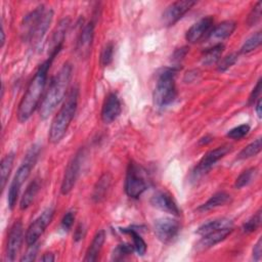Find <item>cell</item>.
Returning a JSON list of instances; mask_svg holds the SVG:
<instances>
[{
	"instance_id": "1",
	"label": "cell",
	"mask_w": 262,
	"mask_h": 262,
	"mask_svg": "<svg viewBox=\"0 0 262 262\" xmlns=\"http://www.w3.org/2000/svg\"><path fill=\"white\" fill-rule=\"evenodd\" d=\"M52 60V58L48 57L44 62H42L30 81L17 107V119L19 122H27L36 111V108L39 107L46 85L47 74Z\"/></svg>"
},
{
	"instance_id": "12",
	"label": "cell",
	"mask_w": 262,
	"mask_h": 262,
	"mask_svg": "<svg viewBox=\"0 0 262 262\" xmlns=\"http://www.w3.org/2000/svg\"><path fill=\"white\" fill-rule=\"evenodd\" d=\"M44 12H45L44 5H39L24 17L21 23V30H20V36L24 42L31 43L32 38L41 21V18Z\"/></svg>"
},
{
	"instance_id": "20",
	"label": "cell",
	"mask_w": 262,
	"mask_h": 262,
	"mask_svg": "<svg viewBox=\"0 0 262 262\" xmlns=\"http://www.w3.org/2000/svg\"><path fill=\"white\" fill-rule=\"evenodd\" d=\"M112 184V175L108 172L103 173L99 179L97 180L93 191H92V201L94 203H100L102 202L110 190Z\"/></svg>"
},
{
	"instance_id": "28",
	"label": "cell",
	"mask_w": 262,
	"mask_h": 262,
	"mask_svg": "<svg viewBox=\"0 0 262 262\" xmlns=\"http://www.w3.org/2000/svg\"><path fill=\"white\" fill-rule=\"evenodd\" d=\"M13 161H14V154L9 152L7 154L2 160L0 164V174H1V189L3 190L5 188V185L7 183V180L9 178L10 172L13 167Z\"/></svg>"
},
{
	"instance_id": "36",
	"label": "cell",
	"mask_w": 262,
	"mask_h": 262,
	"mask_svg": "<svg viewBox=\"0 0 262 262\" xmlns=\"http://www.w3.org/2000/svg\"><path fill=\"white\" fill-rule=\"evenodd\" d=\"M250 132V125L248 124H242L239 126H236L232 129H230L226 136L230 139H234V140H238L242 139L243 137H245L248 133Z\"/></svg>"
},
{
	"instance_id": "9",
	"label": "cell",
	"mask_w": 262,
	"mask_h": 262,
	"mask_svg": "<svg viewBox=\"0 0 262 262\" xmlns=\"http://www.w3.org/2000/svg\"><path fill=\"white\" fill-rule=\"evenodd\" d=\"M53 215H54V209L52 207H49L46 210H44L42 214L30 224L25 235L26 243L28 246H31L38 242L39 237L45 231V228L51 222Z\"/></svg>"
},
{
	"instance_id": "35",
	"label": "cell",
	"mask_w": 262,
	"mask_h": 262,
	"mask_svg": "<svg viewBox=\"0 0 262 262\" xmlns=\"http://www.w3.org/2000/svg\"><path fill=\"white\" fill-rule=\"evenodd\" d=\"M114 44L113 42H108L104 45L100 53V64L102 67H107L113 61L114 57Z\"/></svg>"
},
{
	"instance_id": "38",
	"label": "cell",
	"mask_w": 262,
	"mask_h": 262,
	"mask_svg": "<svg viewBox=\"0 0 262 262\" xmlns=\"http://www.w3.org/2000/svg\"><path fill=\"white\" fill-rule=\"evenodd\" d=\"M261 8H262V4L260 1H258L256 3V5L252 8L251 12L248 15L247 18V24L249 26H255L261 18Z\"/></svg>"
},
{
	"instance_id": "16",
	"label": "cell",
	"mask_w": 262,
	"mask_h": 262,
	"mask_svg": "<svg viewBox=\"0 0 262 262\" xmlns=\"http://www.w3.org/2000/svg\"><path fill=\"white\" fill-rule=\"evenodd\" d=\"M150 204L166 213L178 216L180 214V210L174 201L173 196L166 190L157 191L150 199Z\"/></svg>"
},
{
	"instance_id": "3",
	"label": "cell",
	"mask_w": 262,
	"mask_h": 262,
	"mask_svg": "<svg viewBox=\"0 0 262 262\" xmlns=\"http://www.w3.org/2000/svg\"><path fill=\"white\" fill-rule=\"evenodd\" d=\"M78 98L79 91L78 88L75 87L69 92L67 98L62 103V106L59 108L51 122L48 134V138L51 143H58L66 135L68 128L76 114Z\"/></svg>"
},
{
	"instance_id": "10",
	"label": "cell",
	"mask_w": 262,
	"mask_h": 262,
	"mask_svg": "<svg viewBox=\"0 0 262 262\" xmlns=\"http://www.w3.org/2000/svg\"><path fill=\"white\" fill-rule=\"evenodd\" d=\"M180 224L177 220L169 217L157 219L154 224L156 236L163 243L171 242L179 232Z\"/></svg>"
},
{
	"instance_id": "31",
	"label": "cell",
	"mask_w": 262,
	"mask_h": 262,
	"mask_svg": "<svg viewBox=\"0 0 262 262\" xmlns=\"http://www.w3.org/2000/svg\"><path fill=\"white\" fill-rule=\"evenodd\" d=\"M261 150V138H257L247 146H245L237 155L238 160H246L257 156Z\"/></svg>"
},
{
	"instance_id": "8",
	"label": "cell",
	"mask_w": 262,
	"mask_h": 262,
	"mask_svg": "<svg viewBox=\"0 0 262 262\" xmlns=\"http://www.w3.org/2000/svg\"><path fill=\"white\" fill-rule=\"evenodd\" d=\"M83 156H84L83 150L80 149L70 160V162L66 168V171H64V174L62 177V181H61V185H60V191L62 194L70 193L71 190L74 188L75 183H76L77 178L80 173Z\"/></svg>"
},
{
	"instance_id": "23",
	"label": "cell",
	"mask_w": 262,
	"mask_h": 262,
	"mask_svg": "<svg viewBox=\"0 0 262 262\" xmlns=\"http://www.w3.org/2000/svg\"><path fill=\"white\" fill-rule=\"evenodd\" d=\"M236 24L233 20H224L213 27L208 37L216 40H223L229 37L235 30Z\"/></svg>"
},
{
	"instance_id": "13",
	"label": "cell",
	"mask_w": 262,
	"mask_h": 262,
	"mask_svg": "<svg viewBox=\"0 0 262 262\" xmlns=\"http://www.w3.org/2000/svg\"><path fill=\"white\" fill-rule=\"evenodd\" d=\"M24 237V228L20 221H15L10 228L7 245H6V260L14 261L21 247Z\"/></svg>"
},
{
	"instance_id": "27",
	"label": "cell",
	"mask_w": 262,
	"mask_h": 262,
	"mask_svg": "<svg viewBox=\"0 0 262 262\" xmlns=\"http://www.w3.org/2000/svg\"><path fill=\"white\" fill-rule=\"evenodd\" d=\"M223 50H224V45L221 43L215 44L214 46L206 49L203 52V56H202L203 64L212 66L214 63H217L221 58Z\"/></svg>"
},
{
	"instance_id": "17",
	"label": "cell",
	"mask_w": 262,
	"mask_h": 262,
	"mask_svg": "<svg viewBox=\"0 0 262 262\" xmlns=\"http://www.w3.org/2000/svg\"><path fill=\"white\" fill-rule=\"evenodd\" d=\"M121 102L116 93H110L102 104L101 120L104 124L113 123L121 114Z\"/></svg>"
},
{
	"instance_id": "39",
	"label": "cell",
	"mask_w": 262,
	"mask_h": 262,
	"mask_svg": "<svg viewBox=\"0 0 262 262\" xmlns=\"http://www.w3.org/2000/svg\"><path fill=\"white\" fill-rule=\"evenodd\" d=\"M74 221H75V211L70 210L63 215L61 219V222H60L61 229L64 231H69L72 228Z\"/></svg>"
},
{
	"instance_id": "40",
	"label": "cell",
	"mask_w": 262,
	"mask_h": 262,
	"mask_svg": "<svg viewBox=\"0 0 262 262\" xmlns=\"http://www.w3.org/2000/svg\"><path fill=\"white\" fill-rule=\"evenodd\" d=\"M38 249H39V246H38L37 243L29 246V249L24 254V256L20 258V261H33V260H35Z\"/></svg>"
},
{
	"instance_id": "4",
	"label": "cell",
	"mask_w": 262,
	"mask_h": 262,
	"mask_svg": "<svg viewBox=\"0 0 262 262\" xmlns=\"http://www.w3.org/2000/svg\"><path fill=\"white\" fill-rule=\"evenodd\" d=\"M40 145L38 144H34L31 146V148L28 150V152L26 154L20 166L18 167L10 185H9V189H8V193H7V204L9 209H13L18 194H19V190L20 187L23 185V183L28 179V177L31 174L32 169L34 168L39 155H40Z\"/></svg>"
},
{
	"instance_id": "37",
	"label": "cell",
	"mask_w": 262,
	"mask_h": 262,
	"mask_svg": "<svg viewBox=\"0 0 262 262\" xmlns=\"http://www.w3.org/2000/svg\"><path fill=\"white\" fill-rule=\"evenodd\" d=\"M238 58V54L237 53H230L226 56H224L223 58H220V60L218 61V66H217V70L219 72H225L226 70H228L230 67H232L236 60Z\"/></svg>"
},
{
	"instance_id": "25",
	"label": "cell",
	"mask_w": 262,
	"mask_h": 262,
	"mask_svg": "<svg viewBox=\"0 0 262 262\" xmlns=\"http://www.w3.org/2000/svg\"><path fill=\"white\" fill-rule=\"evenodd\" d=\"M52 17H53V11L51 9L45 10V12H44V14H43V16L41 18V21H40V24H39V26H38V28H37L33 38H32L31 43L33 45H38L42 41V39H43V37H44V35H45V33H46V31H47L51 20H52Z\"/></svg>"
},
{
	"instance_id": "14",
	"label": "cell",
	"mask_w": 262,
	"mask_h": 262,
	"mask_svg": "<svg viewBox=\"0 0 262 262\" xmlns=\"http://www.w3.org/2000/svg\"><path fill=\"white\" fill-rule=\"evenodd\" d=\"M214 27V18L210 15L205 16L194 23L186 32L185 38L189 43H196L209 36Z\"/></svg>"
},
{
	"instance_id": "26",
	"label": "cell",
	"mask_w": 262,
	"mask_h": 262,
	"mask_svg": "<svg viewBox=\"0 0 262 262\" xmlns=\"http://www.w3.org/2000/svg\"><path fill=\"white\" fill-rule=\"evenodd\" d=\"M40 180L39 179H34L27 187V189L25 190L20 202H19V208L21 210H26L27 208H29L31 206V204L33 203L35 196L37 195L39 189H40Z\"/></svg>"
},
{
	"instance_id": "41",
	"label": "cell",
	"mask_w": 262,
	"mask_h": 262,
	"mask_svg": "<svg viewBox=\"0 0 262 262\" xmlns=\"http://www.w3.org/2000/svg\"><path fill=\"white\" fill-rule=\"evenodd\" d=\"M260 93H261V79L258 80L256 86L252 90V92L250 94V97H249V103L253 104L255 102V100H257L259 98Z\"/></svg>"
},
{
	"instance_id": "45",
	"label": "cell",
	"mask_w": 262,
	"mask_h": 262,
	"mask_svg": "<svg viewBox=\"0 0 262 262\" xmlns=\"http://www.w3.org/2000/svg\"><path fill=\"white\" fill-rule=\"evenodd\" d=\"M261 103H262L261 98H258V99H257V102H256V104H255V110H256V113H257V116H258L259 119H261V117H262V113H261Z\"/></svg>"
},
{
	"instance_id": "24",
	"label": "cell",
	"mask_w": 262,
	"mask_h": 262,
	"mask_svg": "<svg viewBox=\"0 0 262 262\" xmlns=\"http://www.w3.org/2000/svg\"><path fill=\"white\" fill-rule=\"evenodd\" d=\"M230 202V195L225 191H218L214 193L207 202H205L203 205H201L198 208L199 212H206L209 210H212L214 208L226 205Z\"/></svg>"
},
{
	"instance_id": "29",
	"label": "cell",
	"mask_w": 262,
	"mask_h": 262,
	"mask_svg": "<svg viewBox=\"0 0 262 262\" xmlns=\"http://www.w3.org/2000/svg\"><path fill=\"white\" fill-rule=\"evenodd\" d=\"M121 231L124 233H128L132 236L133 239V247H134V251L140 255L143 256L146 252V244L143 241V238L141 237V235L137 232L136 229H134L133 227L130 228H121Z\"/></svg>"
},
{
	"instance_id": "43",
	"label": "cell",
	"mask_w": 262,
	"mask_h": 262,
	"mask_svg": "<svg viewBox=\"0 0 262 262\" xmlns=\"http://www.w3.org/2000/svg\"><path fill=\"white\" fill-rule=\"evenodd\" d=\"M85 227H84V225L82 224V223H80L77 227H76V229H75V233H74V239L76 241V242H79V241H81L84 236H85Z\"/></svg>"
},
{
	"instance_id": "22",
	"label": "cell",
	"mask_w": 262,
	"mask_h": 262,
	"mask_svg": "<svg viewBox=\"0 0 262 262\" xmlns=\"http://www.w3.org/2000/svg\"><path fill=\"white\" fill-rule=\"evenodd\" d=\"M104 241H105V232H104V230L101 229V230L97 231L96 234L94 235V237L86 252L84 261H88V262L96 261L98 259V256L102 249Z\"/></svg>"
},
{
	"instance_id": "18",
	"label": "cell",
	"mask_w": 262,
	"mask_h": 262,
	"mask_svg": "<svg viewBox=\"0 0 262 262\" xmlns=\"http://www.w3.org/2000/svg\"><path fill=\"white\" fill-rule=\"evenodd\" d=\"M70 25V19L69 18H63L59 21L57 27L55 28L50 41H49V55L48 57L54 59V57L58 54L62 47V43L66 37L67 30Z\"/></svg>"
},
{
	"instance_id": "30",
	"label": "cell",
	"mask_w": 262,
	"mask_h": 262,
	"mask_svg": "<svg viewBox=\"0 0 262 262\" xmlns=\"http://www.w3.org/2000/svg\"><path fill=\"white\" fill-rule=\"evenodd\" d=\"M257 174H258V169L255 168V167L254 168H249V169L243 171L234 181V184H233L234 188L239 189V188H243V187L247 186L248 184H250L255 179Z\"/></svg>"
},
{
	"instance_id": "7",
	"label": "cell",
	"mask_w": 262,
	"mask_h": 262,
	"mask_svg": "<svg viewBox=\"0 0 262 262\" xmlns=\"http://www.w3.org/2000/svg\"><path fill=\"white\" fill-rule=\"evenodd\" d=\"M230 149H231V146L229 144H224L208 151L200 160V162L193 169L191 174L193 180H196L200 177L204 176L206 173H208L211 170V168L215 165V163H217L219 160L224 158L230 151Z\"/></svg>"
},
{
	"instance_id": "2",
	"label": "cell",
	"mask_w": 262,
	"mask_h": 262,
	"mask_svg": "<svg viewBox=\"0 0 262 262\" xmlns=\"http://www.w3.org/2000/svg\"><path fill=\"white\" fill-rule=\"evenodd\" d=\"M72 78V66L64 63L52 78L48 89L39 105V115L42 120L47 119L64 99Z\"/></svg>"
},
{
	"instance_id": "34",
	"label": "cell",
	"mask_w": 262,
	"mask_h": 262,
	"mask_svg": "<svg viewBox=\"0 0 262 262\" xmlns=\"http://www.w3.org/2000/svg\"><path fill=\"white\" fill-rule=\"evenodd\" d=\"M261 210H258L248 221H246L243 225V231L246 233H251L257 230L261 224Z\"/></svg>"
},
{
	"instance_id": "6",
	"label": "cell",
	"mask_w": 262,
	"mask_h": 262,
	"mask_svg": "<svg viewBox=\"0 0 262 262\" xmlns=\"http://www.w3.org/2000/svg\"><path fill=\"white\" fill-rule=\"evenodd\" d=\"M147 188V181L144 175V170L131 161L128 165L125 178V192L132 199L140 196Z\"/></svg>"
},
{
	"instance_id": "5",
	"label": "cell",
	"mask_w": 262,
	"mask_h": 262,
	"mask_svg": "<svg viewBox=\"0 0 262 262\" xmlns=\"http://www.w3.org/2000/svg\"><path fill=\"white\" fill-rule=\"evenodd\" d=\"M178 68H165L158 73L154 90V102L158 107H165L172 103L177 95L175 76Z\"/></svg>"
},
{
	"instance_id": "47",
	"label": "cell",
	"mask_w": 262,
	"mask_h": 262,
	"mask_svg": "<svg viewBox=\"0 0 262 262\" xmlns=\"http://www.w3.org/2000/svg\"><path fill=\"white\" fill-rule=\"evenodd\" d=\"M4 41H5V35H4V29H3V26H2V29H1V47L3 46Z\"/></svg>"
},
{
	"instance_id": "32",
	"label": "cell",
	"mask_w": 262,
	"mask_h": 262,
	"mask_svg": "<svg viewBox=\"0 0 262 262\" xmlns=\"http://www.w3.org/2000/svg\"><path fill=\"white\" fill-rule=\"evenodd\" d=\"M262 41V34L261 32H257L255 34H253L251 37H249L245 43L243 44L242 48H241V52L242 53H249L253 50H255L256 48H258L261 44Z\"/></svg>"
},
{
	"instance_id": "44",
	"label": "cell",
	"mask_w": 262,
	"mask_h": 262,
	"mask_svg": "<svg viewBox=\"0 0 262 262\" xmlns=\"http://www.w3.org/2000/svg\"><path fill=\"white\" fill-rule=\"evenodd\" d=\"M187 53V47H182V48H179L177 49L175 52H174V59H181L185 56V54Z\"/></svg>"
},
{
	"instance_id": "15",
	"label": "cell",
	"mask_w": 262,
	"mask_h": 262,
	"mask_svg": "<svg viewBox=\"0 0 262 262\" xmlns=\"http://www.w3.org/2000/svg\"><path fill=\"white\" fill-rule=\"evenodd\" d=\"M94 37V23L89 21L86 24L80 32L77 41V53L81 58H87L91 52L92 42Z\"/></svg>"
},
{
	"instance_id": "11",
	"label": "cell",
	"mask_w": 262,
	"mask_h": 262,
	"mask_svg": "<svg viewBox=\"0 0 262 262\" xmlns=\"http://www.w3.org/2000/svg\"><path fill=\"white\" fill-rule=\"evenodd\" d=\"M196 2L190 0H179L170 4L162 15V21L165 26L175 25Z\"/></svg>"
},
{
	"instance_id": "21",
	"label": "cell",
	"mask_w": 262,
	"mask_h": 262,
	"mask_svg": "<svg viewBox=\"0 0 262 262\" xmlns=\"http://www.w3.org/2000/svg\"><path fill=\"white\" fill-rule=\"evenodd\" d=\"M223 228H233L232 220L228 218H218V219L207 221L196 229V233L202 236Z\"/></svg>"
},
{
	"instance_id": "19",
	"label": "cell",
	"mask_w": 262,
	"mask_h": 262,
	"mask_svg": "<svg viewBox=\"0 0 262 262\" xmlns=\"http://www.w3.org/2000/svg\"><path fill=\"white\" fill-rule=\"evenodd\" d=\"M232 230L233 228H223V229H219V230L210 232L208 234L202 235V238L198 243V248L201 250L209 249L219 244L220 242L224 241L232 232Z\"/></svg>"
},
{
	"instance_id": "33",
	"label": "cell",
	"mask_w": 262,
	"mask_h": 262,
	"mask_svg": "<svg viewBox=\"0 0 262 262\" xmlns=\"http://www.w3.org/2000/svg\"><path fill=\"white\" fill-rule=\"evenodd\" d=\"M134 252V247L133 245L130 244H121L118 245L113 254H112V259L115 261H119V260H123L125 259L127 256L131 255Z\"/></svg>"
},
{
	"instance_id": "46",
	"label": "cell",
	"mask_w": 262,
	"mask_h": 262,
	"mask_svg": "<svg viewBox=\"0 0 262 262\" xmlns=\"http://www.w3.org/2000/svg\"><path fill=\"white\" fill-rule=\"evenodd\" d=\"M41 260L44 262H52L54 261V255L52 253H45L41 258Z\"/></svg>"
},
{
	"instance_id": "42",
	"label": "cell",
	"mask_w": 262,
	"mask_h": 262,
	"mask_svg": "<svg viewBox=\"0 0 262 262\" xmlns=\"http://www.w3.org/2000/svg\"><path fill=\"white\" fill-rule=\"evenodd\" d=\"M261 246H262V241H261V238H259L253 249V259L255 261H259L261 259V255H262Z\"/></svg>"
}]
</instances>
